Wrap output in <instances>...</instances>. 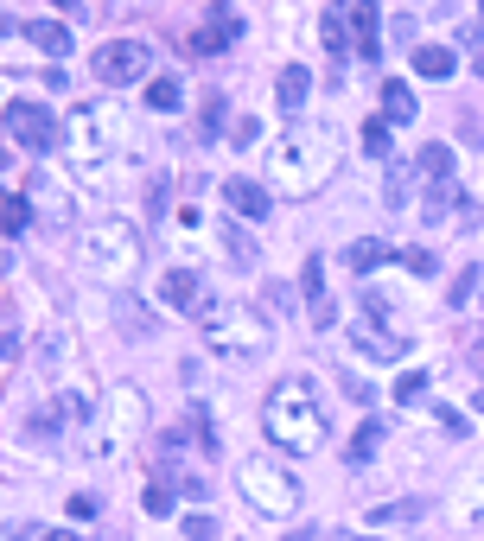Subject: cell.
I'll return each instance as SVG.
<instances>
[{
  "label": "cell",
  "mask_w": 484,
  "mask_h": 541,
  "mask_svg": "<svg viewBox=\"0 0 484 541\" xmlns=\"http://www.w3.org/2000/svg\"><path fill=\"white\" fill-rule=\"evenodd\" d=\"M223 204H230L236 217H268V191L255 179H230V185H223Z\"/></svg>",
  "instance_id": "13"
},
{
  "label": "cell",
  "mask_w": 484,
  "mask_h": 541,
  "mask_svg": "<svg viewBox=\"0 0 484 541\" xmlns=\"http://www.w3.org/2000/svg\"><path fill=\"white\" fill-rule=\"evenodd\" d=\"M26 223H32V204H26V198H7V204H0V230H7V236L26 230Z\"/></svg>",
  "instance_id": "24"
},
{
  "label": "cell",
  "mask_w": 484,
  "mask_h": 541,
  "mask_svg": "<svg viewBox=\"0 0 484 541\" xmlns=\"http://www.w3.org/2000/svg\"><path fill=\"white\" fill-rule=\"evenodd\" d=\"M408 516H421V497H408V503H383V510H370V522H408Z\"/></svg>",
  "instance_id": "28"
},
{
  "label": "cell",
  "mask_w": 484,
  "mask_h": 541,
  "mask_svg": "<svg viewBox=\"0 0 484 541\" xmlns=\"http://www.w3.org/2000/svg\"><path fill=\"white\" fill-rule=\"evenodd\" d=\"M363 153H370V160L389 153V121H363Z\"/></svg>",
  "instance_id": "25"
},
{
  "label": "cell",
  "mask_w": 484,
  "mask_h": 541,
  "mask_svg": "<svg viewBox=\"0 0 484 541\" xmlns=\"http://www.w3.org/2000/svg\"><path fill=\"white\" fill-rule=\"evenodd\" d=\"M77 261L109 287H128L141 274V236H134L128 217H96L90 230L77 236Z\"/></svg>",
  "instance_id": "4"
},
{
  "label": "cell",
  "mask_w": 484,
  "mask_h": 541,
  "mask_svg": "<svg viewBox=\"0 0 484 541\" xmlns=\"http://www.w3.org/2000/svg\"><path fill=\"white\" fill-rule=\"evenodd\" d=\"M383 121H414V90L408 83H383Z\"/></svg>",
  "instance_id": "20"
},
{
  "label": "cell",
  "mask_w": 484,
  "mask_h": 541,
  "mask_svg": "<svg viewBox=\"0 0 484 541\" xmlns=\"http://www.w3.org/2000/svg\"><path fill=\"white\" fill-rule=\"evenodd\" d=\"M230 39H236V20H217V26L192 32V39H185V51H198V58H204V51H223Z\"/></svg>",
  "instance_id": "18"
},
{
  "label": "cell",
  "mask_w": 484,
  "mask_h": 541,
  "mask_svg": "<svg viewBox=\"0 0 484 541\" xmlns=\"http://www.w3.org/2000/svg\"><path fill=\"white\" fill-rule=\"evenodd\" d=\"M414 71H421V77H453L459 71V58H453V45H421V51H414Z\"/></svg>",
  "instance_id": "15"
},
{
  "label": "cell",
  "mask_w": 484,
  "mask_h": 541,
  "mask_svg": "<svg viewBox=\"0 0 484 541\" xmlns=\"http://www.w3.org/2000/svg\"><path fill=\"white\" fill-rule=\"evenodd\" d=\"M236 484H242V497H249V510H262L268 522H293L300 516V478H293L287 465H274V459H242L236 471Z\"/></svg>",
  "instance_id": "6"
},
{
  "label": "cell",
  "mask_w": 484,
  "mask_h": 541,
  "mask_svg": "<svg viewBox=\"0 0 484 541\" xmlns=\"http://www.w3.org/2000/svg\"><path fill=\"white\" fill-rule=\"evenodd\" d=\"M319 39L332 58H344V51H363V64L383 58V39H376V0H332L319 20Z\"/></svg>",
  "instance_id": "7"
},
{
  "label": "cell",
  "mask_w": 484,
  "mask_h": 541,
  "mask_svg": "<svg viewBox=\"0 0 484 541\" xmlns=\"http://www.w3.org/2000/svg\"><path fill=\"white\" fill-rule=\"evenodd\" d=\"M472 287H478V274H472V268H465V274H459V281H453V306H465V300H472Z\"/></svg>",
  "instance_id": "32"
},
{
  "label": "cell",
  "mask_w": 484,
  "mask_h": 541,
  "mask_svg": "<svg viewBox=\"0 0 484 541\" xmlns=\"http://www.w3.org/2000/svg\"><path fill=\"white\" fill-rule=\"evenodd\" d=\"M306 90H313V77H306L300 64H293V71H281V109H287V115L306 102Z\"/></svg>",
  "instance_id": "23"
},
{
  "label": "cell",
  "mask_w": 484,
  "mask_h": 541,
  "mask_svg": "<svg viewBox=\"0 0 484 541\" xmlns=\"http://www.w3.org/2000/svg\"><path fill=\"white\" fill-rule=\"evenodd\" d=\"M453 211H459V185H453V179H440L434 191H427L421 217H427V223H440V217H453Z\"/></svg>",
  "instance_id": "16"
},
{
  "label": "cell",
  "mask_w": 484,
  "mask_h": 541,
  "mask_svg": "<svg viewBox=\"0 0 484 541\" xmlns=\"http://www.w3.org/2000/svg\"><path fill=\"white\" fill-rule=\"evenodd\" d=\"M153 71V45L147 39H115L96 51V77L109 83V90H121V83H141Z\"/></svg>",
  "instance_id": "10"
},
{
  "label": "cell",
  "mask_w": 484,
  "mask_h": 541,
  "mask_svg": "<svg viewBox=\"0 0 484 541\" xmlns=\"http://www.w3.org/2000/svg\"><path fill=\"white\" fill-rule=\"evenodd\" d=\"M13 351H20V338H13V325H7L0 331V357H13Z\"/></svg>",
  "instance_id": "34"
},
{
  "label": "cell",
  "mask_w": 484,
  "mask_h": 541,
  "mask_svg": "<svg viewBox=\"0 0 484 541\" xmlns=\"http://www.w3.org/2000/svg\"><path fill=\"white\" fill-rule=\"evenodd\" d=\"M408 185H414V172H408V166H389V191H383V198L395 204V211L408 204Z\"/></svg>",
  "instance_id": "27"
},
{
  "label": "cell",
  "mask_w": 484,
  "mask_h": 541,
  "mask_svg": "<svg viewBox=\"0 0 484 541\" xmlns=\"http://www.w3.org/2000/svg\"><path fill=\"white\" fill-rule=\"evenodd\" d=\"M64 160L77 166V179H102L121 147H128V115L115 109V102H77L71 115H64Z\"/></svg>",
  "instance_id": "2"
},
{
  "label": "cell",
  "mask_w": 484,
  "mask_h": 541,
  "mask_svg": "<svg viewBox=\"0 0 484 541\" xmlns=\"http://www.w3.org/2000/svg\"><path fill=\"white\" fill-rule=\"evenodd\" d=\"M147 516H172V491H166V484H153V491H147Z\"/></svg>",
  "instance_id": "31"
},
{
  "label": "cell",
  "mask_w": 484,
  "mask_h": 541,
  "mask_svg": "<svg viewBox=\"0 0 484 541\" xmlns=\"http://www.w3.org/2000/svg\"><path fill=\"white\" fill-rule=\"evenodd\" d=\"M179 102H185V83H179V77H153V83H147V109H166V115H172Z\"/></svg>",
  "instance_id": "19"
},
{
  "label": "cell",
  "mask_w": 484,
  "mask_h": 541,
  "mask_svg": "<svg viewBox=\"0 0 484 541\" xmlns=\"http://www.w3.org/2000/svg\"><path fill=\"white\" fill-rule=\"evenodd\" d=\"M421 172H427V179H453V147H446V141H434V147H421Z\"/></svg>",
  "instance_id": "22"
},
{
  "label": "cell",
  "mask_w": 484,
  "mask_h": 541,
  "mask_svg": "<svg viewBox=\"0 0 484 541\" xmlns=\"http://www.w3.org/2000/svg\"><path fill=\"white\" fill-rule=\"evenodd\" d=\"M7 141L26 147V153H45V147L64 141V128H58L51 109H39V102H7Z\"/></svg>",
  "instance_id": "9"
},
{
  "label": "cell",
  "mask_w": 484,
  "mask_h": 541,
  "mask_svg": "<svg viewBox=\"0 0 484 541\" xmlns=\"http://www.w3.org/2000/svg\"><path fill=\"white\" fill-rule=\"evenodd\" d=\"M45 541H77V535H71V529H51V535H45Z\"/></svg>",
  "instance_id": "35"
},
{
  "label": "cell",
  "mask_w": 484,
  "mask_h": 541,
  "mask_svg": "<svg viewBox=\"0 0 484 541\" xmlns=\"http://www.w3.org/2000/svg\"><path fill=\"white\" fill-rule=\"evenodd\" d=\"M453 13L465 20V32H484V0H453Z\"/></svg>",
  "instance_id": "29"
},
{
  "label": "cell",
  "mask_w": 484,
  "mask_h": 541,
  "mask_svg": "<svg viewBox=\"0 0 484 541\" xmlns=\"http://www.w3.org/2000/svg\"><path fill=\"white\" fill-rule=\"evenodd\" d=\"M262 427L274 446L287 452H313L325 440V408H319V389L306 376H281L274 382V395L262 401Z\"/></svg>",
  "instance_id": "3"
},
{
  "label": "cell",
  "mask_w": 484,
  "mask_h": 541,
  "mask_svg": "<svg viewBox=\"0 0 484 541\" xmlns=\"http://www.w3.org/2000/svg\"><path fill=\"white\" fill-rule=\"evenodd\" d=\"M198 325H204V344H211L217 357H262L268 344H274V325L262 319V306H249V300L204 306Z\"/></svg>",
  "instance_id": "5"
},
{
  "label": "cell",
  "mask_w": 484,
  "mask_h": 541,
  "mask_svg": "<svg viewBox=\"0 0 484 541\" xmlns=\"http://www.w3.org/2000/svg\"><path fill=\"white\" fill-rule=\"evenodd\" d=\"M223 242H230V261H242V268H249V261H255V249H249V236H242V230H236V223H230V230H223Z\"/></svg>",
  "instance_id": "30"
},
{
  "label": "cell",
  "mask_w": 484,
  "mask_h": 541,
  "mask_svg": "<svg viewBox=\"0 0 484 541\" xmlns=\"http://www.w3.org/2000/svg\"><path fill=\"white\" fill-rule=\"evenodd\" d=\"M71 516H77V522H90V516H96V497H90V491L71 497Z\"/></svg>",
  "instance_id": "33"
},
{
  "label": "cell",
  "mask_w": 484,
  "mask_h": 541,
  "mask_svg": "<svg viewBox=\"0 0 484 541\" xmlns=\"http://www.w3.org/2000/svg\"><path fill=\"white\" fill-rule=\"evenodd\" d=\"M421 395H427V370H408L402 382H395V401H402V408H414Z\"/></svg>",
  "instance_id": "26"
},
{
  "label": "cell",
  "mask_w": 484,
  "mask_h": 541,
  "mask_svg": "<svg viewBox=\"0 0 484 541\" xmlns=\"http://www.w3.org/2000/svg\"><path fill=\"white\" fill-rule=\"evenodd\" d=\"M0 39H7V13H0Z\"/></svg>",
  "instance_id": "37"
},
{
  "label": "cell",
  "mask_w": 484,
  "mask_h": 541,
  "mask_svg": "<svg viewBox=\"0 0 484 541\" xmlns=\"http://www.w3.org/2000/svg\"><path fill=\"white\" fill-rule=\"evenodd\" d=\"M26 39L39 45V51H51V58H64V51H71V26H64V20H32Z\"/></svg>",
  "instance_id": "14"
},
{
  "label": "cell",
  "mask_w": 484,
  "mask_h": 541,
  "mask_svg": "<svg viewBox=\"0 0 484 541\" xmlns=\"http://www.w3.org/2000/svg\"><path fill=\"white\" fill-rule=\"evenodd\" d=\"M376 446H383V427H376V421H363V427L351 433V446H344V459H351V465H363Z\"/></svg>",
  "instance_id": "21"
},
{
  "label": "cell",
  "mask_w": 484,
  "mask_h": 541,
  "mask_svg": "<svg viewBox=\"0 0 484 541\" xmlns=\"http://www.w3.org/2000/svg\"><path fill=\"white\" fill-rule=\"evenodd\" d=\"M141 421H147V401H141V389H134V382L109 389V446L134 440V433H141Z\"/></svg>",
  "instance_id": "11"
},
{
  "label": "cell",
  "mask_w": 484,
  "mask_h": 541,
  "mask_svg": "<svg viewBox=\"0 0 484 541\" xmlns=\"http://www.w3.org/2000/svg\"><path fill=\"white\" fill-rule=\"evenodd\" d=\"M472 71H478V77H484V51H478V58H472Z\"/></svg>",
  "instance_id": "36"
},
{
  "label": "cell",
  "mask_w": 484,
  "mask_h": 541,
  "mask_svg": "<svg viewBox=\"0 0 484 541\" xmlns=\"http://www.w3.org/2000/svg\"><path fill=\"white\" fill-rule=\"evenodd\" d=\"M351 344H357V351H370L376 363H402V351H408V338L395 325H383V306H376L370 293H363V312L351 319Z\"/></svg>",
  "instance_id": "8"
},
{
  "label": "cell",
  "mask_w": 484,
  "mask_h": 541,
  "mask_svg": "<svg viewBox=\"0 0 484 541\" xmlns=\"http://www.w3.org/2000/svg\"><path fill=\"white\" fill-rule=\"evenodd\" d=\"M268 191H287V198H313V191L338 172V141L325 128H287L281 141L268 147Z\"/></svg>",
  "instance_id": "1"
},
{
  "label": "cell",
  "mask_w": 484,
  "mask_h": 541,
  "mask_svg": "<svg viewBox=\"0 0 484 541\" xmlns=\"http://www.w3.org/2000/svg\"><path fill=\"white\" fill-rule=\"evenodd\" d=\"M160 306H166V312H204V306H198V274H192V268L160 274Z\"/></svg>",
  "instance_id": "12"
},
{
  "label": "cell",
  "mask_w": 484,
  "mask_h": 541,
  "mask_svg": "<svg viewBox=\"0 0 484 541\" xmlns=\"http://www.w3.org/2000/svg\"><path fill=\"white\" fill-rule=\"evenodd\" d=\"M344 261L363 274V268H376V261H402V249H389V242H351V249H344Z\"/></svg>",
  "instance_id": "17"
}]
</instances>
